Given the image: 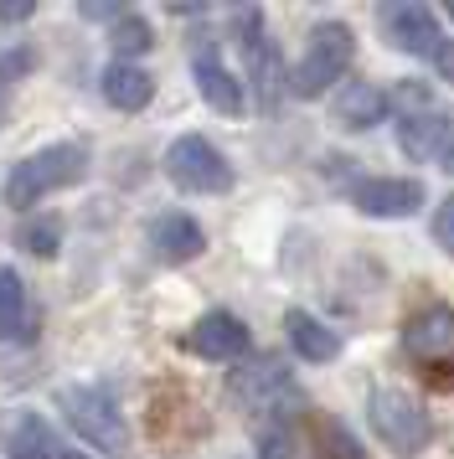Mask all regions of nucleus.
<instances>
[{"mask_svg":"<svg viewBox=\"0 0 454 459\" xmlns=\"http://www.w3.org/2000/svg\"><path fill=\"white\" fill-rule=\"evenodd\" d=\"M450 16H454V5H450Z\"/></svg>","mask_w":454,"mask_h":459,"instance_id":"nucleus-31","label":"nucleus"},{"mask_svg":"<svg viewBox=\"0 0 454 459\" xmlns=\"http://www.w3.org/2000/svg\"><path fill=\"white\" fill-rule=\"evenodd\" d=\"M5 119H11V88H0V129H5Z\"/></svg>","mask_w":454,"mask_h":459,"instance_id":"nucleus-29","label":"nucleus"},{"mask_svg":"<svg viewBox=\"0 0 454 459\" xmlns=\"http://www.w3.org/2000/svg\"><path fill=\"white\" fill-rule=\"evenodd\" d=\"M62 459H88V455H78V449H62Z\"/></svg>","mask_w":454,"mask_h":459,"instance_id":"nucleus-30","label":"nucleus"},{"mask_svg":"<svg viewBox=\"0 0 454 459\" xmlns=\"http://www.w3.org/2000/svg\"><path fill=\"white\" fill-rule=\"evenodd\" d=\"M31 67H37V52H31V47H11V52H0V88L31 78Z\"/></svg>","mask_w":454,"mask_h":459,"instance_id":"nucleus-23","label":"nucleus"},{"mask_svg":"<svg viewBox=\"0 0 454 459\" xmlns=\"http://www.w3.org/2000/svg\"><path fill=\"white\" fill-rule=\"evenodd\" d=\"M191 78H196L202 99L217 108V114H243L248 108V88H243V78L223 63L217 37H202V42L191 47Z\"/></svg>","mask_w":454,"mask_h":459,"instance_id":"nucleus-11","label":"nucleus"},{"mask_svg":"<svg viewBox=\"0 0 454 459\" xmlns=\"http://www.w3.org/2000/svg\"><path fill=\"white\" fill-rule=\"evenodd\" d=\"M326 438H330V455L336 459H362V449H356V438L341 429V423H326Z\"/></svg>","mask_w":454,"mask_h":459,"instance_id":"nucleus-25","label":"nucleus"},{"mask_svg":"<svg viewBox=\"0 0 454 459\" xmlns=\"http://www.w3.org/2000/svg\"><path fill=\"white\" fill-rule=\"evenodd\" d=\"M232 31H238V47H243L248 78L258 88V114H279V99H284V63H279V47L268 42V31H264V11H258V5H238V11H232Z\"/></svg>","mask_w":454,"mask_h":459,"instance_id":"nucleus-7","label":"nucleus"},{"mask_svg":"<svg viewBox=\"0 0 454 459\" xmlns=\"http://www.w3.org/2000/svg\"><path fill=\"white\" fill-rule=\"evenodd\" d=\"M433 243L454 258V191L439 202V207H433Z\"/></svg>","mask_w":454,"mask_h":459,"instance_id":"nucleus-24","label":"nucleus"},{"mask_svg":"<svg viewBox=\"0 0 454 459\" xmlns=\"http://www.w3.org/2000/svg\"><path fill=\"white\" fill-rule=\"evenodd\" d=\"M206 248V232L196 217H186V212H165L150 222V253L161 258V264H191L196 253Z\"/></svg>","mask_w":454,"mask_h":459,"instance_id":"nucleus-15","label":"nucleus"},{"mask_svg":"<svg viewBox=\"0 0 454 459\" xmlns=\"http://www.w3.org/2000/svg\"><path fill=\"white\" fill-rule=\"evenodd\" d=\"M388 119V93L367 78H351L341 93H336V104H330V125L346 129V134H367Z\"/></svg>","mask_w":454,"mask_h":459,"instance_id":"nucleus-14","label":"nucleus"},{"mask_svg":"<svg viewBox=\"0 0 454 459\" xmlns=\"http://www.w3.org/2000/svg\"><path fill=\"white\" fill-rule=\"evenodd\" d=\"M367 423H371V434L403 459L423 455V449L433 444L429 408H423L413 393H403V387H377V393L367 397Z\"/></svg>","mask_w":454,"mask_h":459,"instance_id":"nucleus-5","label":"nucleus"},{"mask_svg":"<svg viewBox=\"0 0 454 459\" xmlns=\"http://www.w3.org/2000/svg\"><path fill=\"white\" fill-rule=\"evenodd\" d=\"M165 176L191 196H223L232 191V166L206 134H176L165 150Z\"/></svg>","mask_w":454,"mask_h":459,"instance_id":"nucleus-8","label":"nucleus"},{"mask_svg":"<svg viewBox=\"0 0 454 459\" xmlns=\"http://www.w3.org/2000/svg\"><path fill=\"white\" fill-rule=\"evenodd\" d=\"M31 16H37L31 0H0V22L5 26H21V22H31Z\"/></svg>","mask_w":454,"mask_h":459,"instance_id":"nucleus-26","label":"nucleus"},{"mask_svg":"<svg viewBox=\"0 0 454 459\" xmlns=\"http://www.w3.org/2000/svg\"><path fill=\"white\" fill-rule=\"evenodd\" d=\"M356 63V31L346 22H320L310 31L300 63L289 73V93L294 99H320L330 83H341Z\"/></svg>","mask_w":454,"mask_h":459,"instance_id":"nucleus-4","label":"nucleus"},{"mask_svg":"<svg viewBox=\"0 0 454 459\" xmlns=\"http://www.w3.org/2000/svg\"><path fill=\"white\" fill-rule=\"evenodd\" d=\"M5 455L11 459H62L57 434L41 413H16L11 429H5Z\"/></svg>","mask_w":454,"mask_h":459,"instance_id":"nucleus-18","label":"nucleus"},{"mask_svg":"<svg viewBox=\"0 0 454 459\" xmlns=\"http://www.w3.org/2000/svg\"><path fill=\"white\" fill-rule=\"evenodd\" d=\"M16 248L31 253V258H57V248H62V217H41V212L21 217Z\"/></svg>","mask_w":454,"mask_h":459,"instance_id":"nucleus-21","label":"nucleus"},{"mask_svg":"<svg viewBox=\"0 0 454 459\" xmlns=\"http://www.w3.org/2000/svg\"><path fill=\"white\" fill-rule=\"evenodd\" d=\"M300 455H305V438H300L294 408L258 423V459H300Z\"/></svg>","mask_w":454,"mask_h":459,"instance_id":"nucleus-20","label":"nucleus"},{"mask_svg":"<svg viewBox=\"0 0 454 459\" xmlns=\"http://www.w3.org/2000/svg\"><path fill=\"white\" fill-rule=\"evenodd\" d=\"M227 397L253 418H264V413L274 418V413H284V408L300 403L294 382H289V367L279 356H258V361L232 367V372H227Z\"/></svg>","mask_w":454,"mask_h":459,"instance_id":"nucleus-9","label":"nucleus"},{"mask_svg":"<svg viewBox=\"0 0 454 459\" xmlns=\"http://www.w3.org/2000/svg\"><path fill=\"white\" fill-rule=\"evenodd\" d=\"M57 408L67 418V429L88 444V449H99L103 459H124L129 455V423H124L119 403L103 393V387H57Z\"/></svg>","mask_w":454,"mask_h":459,"instance_id":"nucleus-3","label":"nucleus"},{"mask_svg":"<svg viewBox=\"0 0 454 459\" xmlns=\"http://www.w3.org/2000/svg\"><path fill=\"white\" fill-rule=\"evenodd\" d=\"M439 166L454 176V129H450V140H444V150H439Z\"/></svg>","mask_w":454,"mask_h":459,"instance_id":"nucleus-28","label":"nucleus"},{"mask_svg":"<svg viewBox=\"0 0 454 459\" xmlns=\"http://www.w3.org/2000/svg\"><path fill=\"white\" fill-rule=\"evenodd\" d=\"M377 31L392 52H408V57H439L444 52V31H439V16L418 0H392V5H377Z\"/></svg>","mask_w":454,"mask_h":459,"instance_id":"nucleus-10","label":"nucleus"},{"mask_svg":"<svg viewBox=\"0 0 454 459\" xmlns=\"http://www.w3.org/2000/svg\"><path fill=\"white\" fill-rule=\"evenodd\" d=\"M397 346H403V356H408L423 377H433L439 387L454 382V310L450 305H423V310H413L408 320H403Z\"/></svg>","mask_w":454,"mask_h":459,"instance_id":"nucleus-6","label":"nucleus"},{"mask_svg":"<svg viewBox=\"0 0 454 459\" xmlns=\"http://www.w3.org/2000/svg\"><path fill=\"white\" fill-rule=\"evenodd\" d=\"M181 346L191 356H202V361H238V356L248 351V325L238 320V315L212 310V315H202V320L186 331Z\"/></svg>","mask_w":454,"mask_h":459,"instance_id":"nucleus-13","label":"nucleus"},{"mask_svg":"<svg viewBox=\"0 0 454 459\" xmlns=\"http://www.w3.org/2000/svg\"><path fill=\"white\" fill-rule=\"evenodd\" d=\"M109 47H114V63H135V57H144V52L155 47V31H150L144 16L129 11L119 26H109Z\"/></svg>","mask_w":454,"mask_h":459,"instance_id":"nucleus-22","label":"nucleus"},{"mask_svg":"<svg viewBox=\"0 0 454 459\" xmlns=\"http://www.w3.org/2000/svg\"><path fill=\"white\" fill-rule=\"evenodd\" d=\"M37 325H31V299H26V284H21L16 269L0 264V341H31Z\"/></svg>","mask_w":454,"mask_h":459,"instance_id":"nucleus-19","label":"nucleus"},{"mask_svg":"<svg viewBox=\"0 0 454 459\" xmlns=\"http://www.w3.org/2000/svg\"><path fill=\"white\" fill-rule=\"evenodd\" d=\"M433 67H439V78H444V83L454 88V42H444V52L433 57Z\"/></svg>","mask_w":454,"mask_h":459,"instance_id":"nucleus-27","label":"nucleus"},{"mask_svg":"<svg viewBox=\"0 0 454 459\" xmlns=\"http://www.w3.org/2000/svg\"><path fill=\"white\" fill-rule=\"evenodd\" d=\"M99 88H103V99L114 108H124V114H140V108L155 99V78H150L140 63H109Z\"/></svg>","mask_w":454,"mask_h":459,"instance_id":"nucleus-17","label":"nucleus"},{"mask_svg":"<svg viewBox=\"0 0 454 459\" xmlns=\"http://www.w3.org/2000/svg\"><path fill=\"white\" fill-rule=\"evenodd\" d=\"M392 104H397V150L408 160H433L439 166V150H444L454 129V114L439 104V93L429 83L408 78V83H397Z\"/></svg>","mask_w":454,"mask_h":459,"instance_id":"nucleus-2","label":"nucleus"},{"mask_svg":"<svg viewBox=\"0 0 454 459\" xmlns=\"http://www.w3.org/2000/svg\"><path fill=\"white\" fill-rule=\"evenodd\" d=\"M88 170H93V155H88L83 140L41 145L37 155H26V160L11 170V181H5V202H11L16 212H26L31 202L52 196V191H73L78 181H88Z\"/></svg>","mask_w":454,"mask_h":459,"instance_id":"nucleus-1","label":"nucleus"},{"mask_svg":"<svg viewBox=\"0 0 454 459\" xmlns=\"http://www.w3.org/2000/svg\"><path fill=\"white\" fill-rule=\"evenodd\" d=\"M284 335H289V346H294V356L300 361H315V367H326V361H336L341 356V335L330 331L320 315H310V310H284Z\"/></svg>","mask_w":454,"mask_h":459,"instance_id":"nucleus-16","label":"nucleus"},{"mask_svg":"<svg viewBox=\"0 0 454 459\" xmlns=\"http://www.w3.org/2000/svg\"><path fill=\"white\" fill-rule=\"evenodd\" d=\"M351 207L362 217H382V222H403L423 207V181L413 176H371V181H356L351 191Z\"/></svg>","mask_w":454,"mask_h":459,"instance_id":"nucleus-12","label":"nucleus"}]
</instances>
